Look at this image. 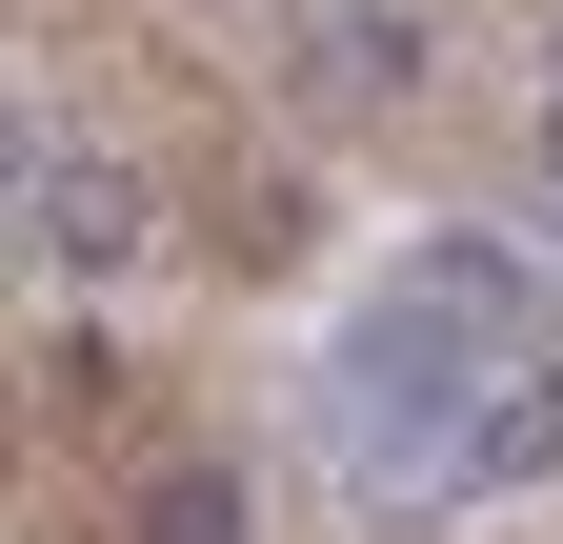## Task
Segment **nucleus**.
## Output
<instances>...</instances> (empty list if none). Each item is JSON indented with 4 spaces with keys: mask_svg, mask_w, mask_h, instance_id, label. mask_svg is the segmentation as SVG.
Here are the masks:
<instances>
[{
    "mask_svg": "<svg viewBox=\"0 0 563 544\" xmlns=\"http://www.w3.org/2000/svg\"><path fill=\"white\" fill-rule=\"evenodd\" d=\"M543 222H563V121H543Z\"/></svg>",
    "mask_w": 563,
    "mask_h": 544,
    "instance_id": "7",
    "label": "nucleus"
},
{
    "mask_svg": "<svg viewBox=\"0 0 563 544\" xmlns=\"http://www.w3.org/2000/svg\"><path fill=\"white\" fill-rule=\"evenodd\" d=\"M402 303H443L463 344H504V363L543 344V283H523V242H422V262H402Z\"/></svg>",
    "mask_w": 563,
    "mask_h": 544,
    "instance_id": "5",
    "label": "nucleus"
},
{
    "mask_svg": "<svg viewBox=\"0 0 563 544\" xmlns=\"http://www.w3.org/2000/svg\"><path fill=\"white\" fill-rule=\"evenodd\" d=\"M141 242H162L141 162H101V142H60V121H21V262H41V283H121Z\"/></svg>",
    "mask_w": 563,
    "mask_h": 544,
    "instance_id": "2",
    "label": "nucleus"
},
{
    "mask_svg": "<svg viewBox=\"0 0 563 544\" xmlns=\"http://www.w3.org/2000/svg\"><path fill=\"white\" fill-rule=\"evenodd\" d=\"M483 383H504V344H463L443 303H383L363 344H342V485H463V424H483Z\"/></svg>",
    "mask_w": 563,
    "mask_h": 544,
    "instance_id": "1",
    "label": "nucleus"
},
{
    "mask_svg": "<svg viewBox=\"0 0 563 544\" xmlns=\"http://www.w3.org/2000/svg\"><path fill=\"white\" fill-rule=\"evenodd\" d=\"M504 485H563V363L543 344L483 383V424H463V504H504Z\"/></svg>",
    "mask_w": 563,
    "mask_h": 544,
    "instance_id": "4",
    "label": "nucleus"
},
{
    "mask_svg": "<svg viewBox=\"0 0 563 544\" xmlns=\"http://www.w3.org/2000/svg\"><path fill=\"white\" fill-rule=\"evenodd\" d=\"M121 544H262V524H242V464H141Z\"/></svg>",
    "mask_w": 563,
    "mask_h": 544,
    "instance_id": "6",
    "label": "nucleus"
},
{
    "mask_svg": "<svg viewBox=\"0 0 563 544\" xmlns=\"http://www.w3.org/2000/svg\"><path fill=\"white\" fill-rule=\"evenodd\" d=\"M282 101H302V121L422 101V0H302V21H282Z\"/></svg>",
    "mask_w": 563,
    "mask_h": 544,
    "instance_id": "3",
    "label": "nucleus"
},
{
    "mask_svg": "<svg viewBox=\"0 0 563 544\" xmlns=\"http://www.w3.org/2000/svg\"><path fill=\"white\" fill-rule=\"evenodd\" d=\"M543 121H563V21H543Z\"/></svg>",
    "mask_w": 563,
    "mask_h": 544,
    "instance_id": "8",
    "label": "nucleus"
}]
</instances>
